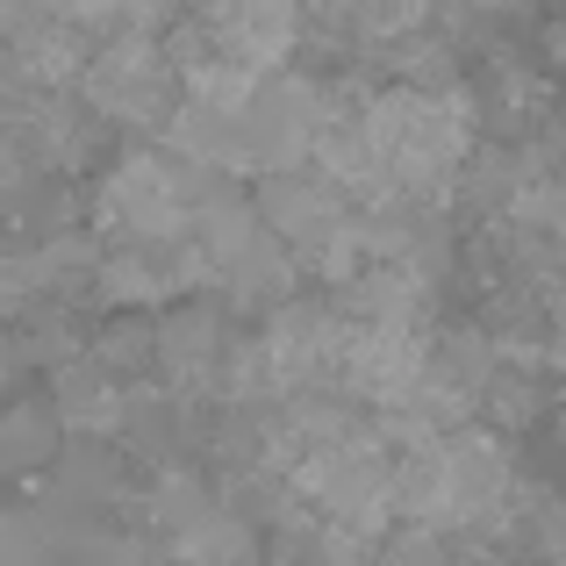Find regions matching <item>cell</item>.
Here are the masks:
<instances>
[{
    "mask_svg": "<svg viewBox=\"0 0 566 566\" xmlns=\"http://www.w3.org/2000/svg\"><path fill=\"white\" fill-rule=\"evenodd\" d=\"M366 129H374V158L387 172V187L401 201H438L452 193V180L467 172L473 151V101L459 86H387L366 101Z\"/></svg>",
    "mask_w": 566,
    "mask_h": 566,
    "instance_id": "obj_1",
    "label": "cell"
},
{
    "mask_svg": "<svg viewBox=\"0 0 566 566\" xmlns=\"http://www.w3.org/2000/svg\"><path fill=\"white\" fill-rule=\"evenodd\" d=\"M86 86V108L108 115V123H129V129H158L172 123L180 108V65H172V43H158L151 29H115V43H101L80 72Z\"/></svg>",
    "mask_w": 566,
    "mask_h": 566,
    "instance_id": "obj_2",
    "label": "cell"
},
{
    "mask_svg": "<svg viewBox=\"0 0 566 566\" xmlns=\"http://www.w3.org/2000/svg\"><path fill=\"white\" fill-rule=\"evenodd\" d=\"M193 193H187V158L129 151L101 172L94 187V230L108 237H187Z\"/></svg>",
    "mask_w": 566,
    "mask_h": 566,
    "instance_id": "obj_3",
    "label": "cell"
},
{
    "mask_svg": "<svg viewBox=\"0 0 566 566\" xmlns=\"http://www.w3.org/2000/svg\"><path fill=\"white\" fill-rule=\"evenodd\" d=\"M430 337L423 316H359L352 308V331H345V366H337V387L374 409H409V395L430 374Z\"/></svg>",
    "mask_w": 566,
    "mask_h": 566,
    "instance_id": "obj_4",
    "label": "cell"
},
{
    "mask_svg": "<svg viewBox=\"0 0 566 566\" xmlns=\"http://www.w3.org/2000/svg\"><path fill=\"white\" fill-rule=\"evenodd\" d=\"M259 216L273 222V230L287 237L302 259H323V251L352 230V216H359V208H352V187L337 180V172L280 166V172H265V187H259Z\"/></svg>",
    "mask_w": 566,
    "mask_h": 566,
    "instance_id": "obj_5",
    "label": "cell"
},
{
    "mask_svg": "<svg viewBox=\"0 0 566 566\" xmlns=\"http://www.w3.org/2000/svg\"><path fill=\"white\" fill-rule=\"evenodd\" d=\"M251 151H259V172H280V166H302L316 158V137H323V115H331V94L294 72H265L259 94H251Z\"/></svg>",
    "mask_w": 566,
    "mask_h": 566,
    "instance_id": "obj_6",
    "label": "cell"
},
{
    "mask_svg": "<svg viewBox=\"0 0 566 566\" xmlns=\"http://www.w3.org/2000/svg\"><path fill=\"white\" fill-rule=\"evenodd\" d=\"M510 444L495 430H444V524H495L510 510Z\"/></svg>",
    "mask_w": 566,
    "mask_h": 566,
    "instance_id": "obj_7",
    "label": "cell"
},
{
    "mask_svg": "<svg viewBox=\"0 0 566 566\" xmlns=\"http://www.w3.org/2000/svg\"><path fill=\"white\" fill-rule=\"evenodd\" d=\"M222 366H230V337H222L216 308H172L158 323V374L180 387V395L222 387Z\"/></svg>",
    "mask_w": 566,
    "mask_h": 566,
    "instance_id": "obj_8",
    "label": "cell"
},
{
    "mask_svg": "<svg viewBox=\"0 0 566 566\" xmlns=\"http://www.w3.org/2000/svg\"><path fill=\"white\" fill-rule=\"evenodd\" d=\"M294 36H302V0H244V8H237L230 22L216 29V43H222V51L251 57L259 72L287 65Z\"/></svg>",
    "mask_w": 566,
    "mask_h": 566,
    "instance_id": "obj_9",
    "label": "cell"
},
{
    "mask_svg": "<svg viewBox=\"0 0 566 566\" xmlns=\"http://www.w3.org/2000/svg\"><path fill=\"white\" fill-rule=\"evenodd\" d=\"M65 409L57 401H14L8 416H0V473H29L43 467V459L65 452Z\"/></svg>",
    "mask_w": 566,
    "mask_h": 566,
    "instance_id": "obj_10",
    "label": "cell"
},
{
    "mask_svg": "<svg viewBox=\"0 0 566 566\" xmlns=\"http://www.w3.org/2000/svg\"><path fill=\"white\" fill-rule=\"evenodd\" d=\"M430 374L452 380L459 395L481 401L488 387H495V345H488L481 331H444V337H438V352H430Z\"/></svg>",
    "mask_w": 566,
    "mask_h": 566,
    "instance_id": "obj_11",
    "label": "cell"
},
{
    "mask_svg": "<svg viewBox=\"0 0 566 566\" xmlns=\"http://www.w3.org/2000/svg\"><path fill=\"white\" fill-rule=\"evenodd\" d=\"M172 553L187 559H244L251 553V531H244V510H208L172 538Z\"/></svg>",
    "mask_w": 566,
    "mask_h": 566,
    "instance_id": "obj_12",
    "label": "cell"
},
{
    "mask_svg": "<svg viewBox=\"0 0 566 566\" xmlns=\"http://www.w3.org/2000/svg\"><path fill=\"white\" fill-rule=\"evenodd\" d=\"M208 510H216V502H208V488L193 481V473H158V488H151V524L158 531L180 538L193 516H208Z\"/></svg>",
    "mask_w": 566,
    "mask_h": 566,
    "instance_id": "obj_13",
    "label": "cell"
},
{
    "mask_svg": "<svg viewBox=\"0 0 566 566\" xmlns=\"http://www.w3.org/2000/svg\"><path fill=\"white\" fill-rule=\"evenodd\" d=\"M22 359H29V352H22V337H8V331H0V380H14V374H22Z\"/></svg>",
    "mask_w": 566,
    "mask_h": 566,
    "instance_id": "obj_14",
    "label": "cell"
},
{
    "mask_svg": "<svg viewBox=\"0 0 566 566\" xmlns=\"http://www.w3.org/2000/svg\"><path fill=\"white\" fill-rule=\"evenodd\" d=\"M467 8H516V0H467Z\"/></svg>",
    "mask_w": 566,
    "mask_h": 566,
    "instance_id": "obj_15",
    "label": "cell"
}]
</instances>
